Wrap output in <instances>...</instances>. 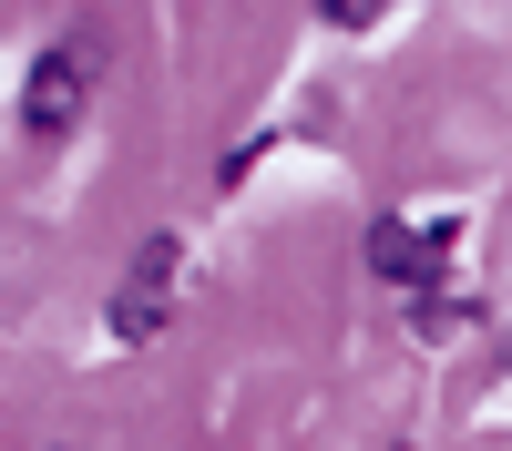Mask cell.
<instances>
[{"mask_svg": "<svg viewBox=\"0 0 512 451\" xmlns=\"http://www.w3.org/2000/svg\"><path fill=\"white\" fill-rule=\"evenodd\" d=\"M164 287H175V246H144V257H134V277H123V298H113V328H123V339H154V328H164Z\"/></svg>", "mask_w": 512, "mask_h": 451, "instance_id": "6da1fadb", "label": "cell"}, {"mask_svg": "<svg viewBox=\"0 0 512 451\" xmlns=\"http://www.w3.org/2000/svg\"><path fill=\"white\" fill-rule=\"evenodd\" d=\"M441 246H451V226H431V236H420V226H379L369 236V267L390 287H420V277H441Z\"/></svg>", "mask_w": 512, "mask_h": 451, "instance_id": "7a4b0ae2", "label": "cell"}, {"mask_svg": "<svg viewBox=\"0 0 512 451\" xmlns=\"http://www.w3.org/2000/svg\"><path fill=\"white\" fill-rule=\"evenodd\" d=\"M82 82H93V52H82V41H72V52H52V62L31 72V123H41V134H62V123H72Z\"/></svg>", "mask_w": 512, "mask_h": 451, "instance_id": "3957f363", "label": "cell"}, {"mask_svg": "<svg viewBox=\"0 0 512 451\" xmlns=\"http://www.w3.org/2000/svg\"><path fill=\"white\" fill-rule=\"evenodd\" d=\"M318 11H328L338 31H349V21H379V0H318Z\"/></svg>", "mask_w": 512, "mask_h": 451, "instance_id": "277c9868", "label": "cell"}]
</instances>
